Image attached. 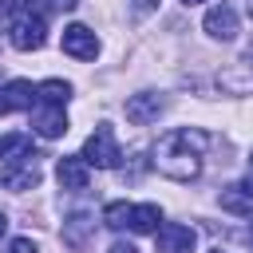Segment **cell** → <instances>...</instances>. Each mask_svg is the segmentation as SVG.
I'll use <instances>...</instances> for the list:
<instances>
[{
	"label": "cell",
	"instance_id": "1",
	"mask_svg": "<svg viewBox=\"0 0 253 253\" xmlns=\"http://www.w3.org/2000/svg\"><path fill=\"white\" fill-rule=\"evenodd\" d=\"M206 146H210L206 130L178 126V130H170V134L158 138V146H154V170L166 174L170 182H194V178H202Z\"/></svg>",
	"mask_w": 253,
	"mask_h": 253
},
{
	"label": "cell",
	"instance_id": "2",
	"mask_svg": "<svg viewBox=\"0 0 253 253\" xmlns=\"http://www.w3.org/2000/svg\"><path fill=\"white\" fill-rule=\"evenodd\" d=\"M87 166H99V170H115L119 162H123V146H119V138H115V130L107 126V123H99L91 134H87V142H83V154H79Z\"/></svg>",
	"mask_w": 253,
	"mask_h": 253
},
{
	"label": "cell",
	"instance_id": "3",
	"mask_svg": "<svg viewBox=\"0 0 253 253\" xmlns=\"http://www.w3.org/2000/svg\"><path fill=\"white\" fill-rule=\"evenodd\" d=\"M8 43L16 47V51H40L43 43H47V24L40 20V16H16L12 24H8Z\"/></svg>",
	"mask_w": 253,
	"mask_h": 253
},
{
	"label": "cell",
	"instance_id": "4",
	"mask_svg": "<svg viewBox=\"0 0 253 253\" xmlns=\"http://www.w3.org/2000/svg\"><path fill=\"white\" fill-rule=\"evenodd\" d=\"M40 178H43V170H40L36 154H28V158H16V162H4V170H0V182H4L8 190H16V194H24V190H36V186H40Z\"/></svg>",
	"mask_w": 253,
	"mask_h": 253
},
{
	"label": "cell",
	"instance_id": "5",
	"mask_svg": "<svg viewBox=\"0 0 253 253\" xmlns=\"http://www.w3.org/2000/svg\"><path fill=\"white\" fill-rule=\"evenodd\" d=\"M63 51L75 59H95L99 55V36L87 24H67L63 28Z\"/></svg>",
	"mask_w": 253,
	"mask_h": 253
},
{
	"label": "cell",
	"instance_id": "6",
	"mask_svg": "<svg viewBox=\"0 0 253 253\" xmlns=\"http://www.w3.org/2000/svg\"><path fill=\"white\" fill-rule=\"evenodd\" d=\"M154 233H158V253H194V245H198V233L178 221H166Z\"/></svg>",
	"mask_w": 253,
	"mask_h": 253
},
{
	"label": "cell",
	"instance_id": "7",
	"mask_svg": "<svg viewBox=\"0 0 253 253\" xmlns=\"http://www.w3.org/2000/svg\"><path fill=\"white\" fill-rule=\"evenodd\" d=\"M217 83H221L225 91H233V95H253V51H245L241 59H233V63L217 75Z\"/></svg>",
	"mask_w": 253,
	"mask_h": 253
},
{
	"label": "cell",
	"instance_id": "8",
	"mask_svg": "<svg viewBox=\"0 0 253 253\" xmlns=\"http://www.w3.org/2000/svg\"><path fill=\"white\" fill-rule=\"evenodd\" d=\"M202 28H206V36H210V40H221V43H229V40L237 36V12H233L229 4H213V8L206 12Z\"/></svg>",
	"mask_w": 253,
	"mask_h": 253
},
{
	"label": "cell",
	"instance_id": "9",
	"mask_svg": "<svg viewBox=\"0 0 253 253\" xmlns=\"http://www.w3.org/2000/svg\"><path fill=\"white\" fill-rule=\"evenodd\" d=\"M162 107H166L162 95H154V91H138V95L126 99V119H130L134 126H146V123H154V119L162 115Z\"/></svg>",
	"mask_w": 253,
	"mask_h": 253
},
{
	"label": "cell",
	"instance_id": "10",
	"mask_svg": "<svg viewBox=\"0 0 253 253\" xmlns=\"http://www.w3.org/2000/svg\"><path fill=\"white\" fill-rule=\"evenodd\" d=\"M55 178L63 190H87V178H91V166L79 158V154H63L55 162Z\"/></svg>",
	"mask_w": 253,
	"mask_h": 253
},
{
	"label": "cell",
	"instance_id": "11",
	"mask_svg": "<svg viewBox=\"0 0 253 253\" xmlns=\"http://www.w3.org/2000/svg\"><path fill=\"white\" fill-rule=\"evenodd\" d=\"M32 130L36 134H43V138H59V134H67V115H63V107H36L32 111Z\"/></svg>",
	"mask_w": 253,
	"mask_h": 253
},
{
	"label": "cell",
	"instance_id": "12",
	"mask_svg": "<svg viewBox=\"0 0 253 253\" xmlns=\"http://www.w3.org/2000/svg\"><path fill=\"white\" fill-rule=\"evenodd\" d=\"M36 87H32V79H12V83H4V107L8 111H32L36 107Z\"/></svg>",
	"mask_w": 253,
	"mask_h": 253
},
{
	"label": "cell",
	"instance_id": "13",
	"mask_svg": "<svg viewBox=\"0 0 253 253\" xmlns=\"http://www.w3.org/2000/svg\"><path fill=\"white\" fill-rule=\"evenodd\" d=\"M158 221H162V210L154 206V202H142V206H130V233H154L158 229Z\"/></svg>",
	"mask_w": 253,
	"mask_h": 253
},
{
	"label": "cell",
	"instance_id": "14",
	"mask_svg": "<svg viewBox=\"0 0 253 253\" xmlns=\"http://www.w3.org/2000/svg\"><path fill=\"white\" fill-rule=\"evenodd\" d=\"M217 202H221V210H229V213H241V217L253 213V198L245 194V186H225V190L217 194Z\"/></svg>",
	"mask_w": 253,
	"mask_h": 253
},
{
	"label": "cell",
	"instance_id": "15",
	"mask_svg": "<svg viewBox=\"0 0 253 253\" xmlns=\"http://www.w3.org/2000/svg\"><path fill=\"white\" fill-rule=\"evenodd\" d=\"M36 95H40L47 107H63V103L71 99V83H67V79H43V83H36Z\"/></svg>",
	"mask_w": 253,
	"mask_h": 253
},
{
	"label": "cell",
	"instance_id": "16",
	"mask_svg": "<svg viewBox=\"0 0 253 253\" xmlns=\"http://www.w3.org/2000/svg\"><path fill=\"white\" fill-rule=\"evenodd\" d=\"M28 154H32V138H28V134H8V138H0V158H4V162L28 158Z\"/></svg>",
	"mask_w": 253,
	"mask_h": 253
},
{
	"label": "cell",
	"instance_id": "17",
	"mask_svg": "<svg viewBox=\"0 0 253 253\" xmlns=\"http://www.w3.org/2000/svg\"><path fill=\"white\" fill-rule=\"evenodd\" d=\"M87 229H95V221H91L87 213H75V217L63 225V241H67V245H83V241H87Z\"/></svg>",
	"mask_w": 253,
	"mask_h": 253
},
{
	"label": "cell",
	"instance_id": "18",
	"mask_svg": "<svg viewBox=\"0 0 253 253\" xmlns=\"http://www.w3.org/2000/svg\"><path fill=\"white\" fill-rule=\"evenodd\" d=\"M103 225L126 229V225H130V202H111V206L103 210Z\"/></svg>",
	"mask_w": 253,
	"mask_h": 253
},
{
	"label": "cell",
	"instance_id": "19",
	"mask_svg": "<svg viewBox=\"0 0 253 253\" xmlns=\"http://www.w3.org/2000/svg\"><path fill=\"white\" fill-rule=\"evenodd\" d=\"M20 4H24V12H28V16H40V20L55 8V0H20Z\"/></svg>",
	"mask_w": 253,
	"mask_h": 253
},
{
	"label": "cell",
	"instance_id": "20",
	"mask_svg": "<svg viewBox=\"0 0 253 253\" xmlns=\"http://www.w3.org/2000/svg\"><path fill=\"white\" fill-rule=\"evenodd\" d=\"M4 253H40V249H36L32 237H12V241L4 245Z\"/></svg>",
	"mask_w": 253,
	"mask_h": 253
},
{
	"label": "cell",
	"instance_id": "21",
	"mask_svg": "<svg viewBox=\"0 0 253 253\" xmlns=\"http://www.w3.org/2000/svg\"><path fill=\"white\" fill-rule=\"evenodd\" d=\"M107 253H138V249H134V245H130V241H115V245H111V249H107Z\"/></svg>",
	"mask_w": 253,
	"mask_h": 253
},
{
	"label": "cell",
	"instance_id": "22",
	"mask_svg": "<svg viewBox=\"0 0 253 253\" xmlns=\"http://www.w3.org/2000/svg\"><path fill=\"white\" fill-rule=\"evenodd\" d=\"M241 186H245V194L253 198V158H249V170H245V182H241Z\"/></svg>",
	"mask_w": 253,
	"mask_h": 253
},
{
	"label": "cell",
	"instance_id": "23",
	"mask_svg": "<svg viewBox=\"0 0 253 253\" xmlns=\"http://www.w3.org/2000/svg\"><path fill=\"white\" fill-rule=\"evenodd\" d=\"M12 8H16V0H0V20H4V16H12Z\"/></svg>",
	"mask_w": 253,
	"mask_h": 253
},
{
	"label": "cell",
	"instance_id": "24",
	"mask_svg": "<svg viewBox=\"0 0 253 253\" xmlns=\"http://www.w3.org/2000/svg\"><path fill=\"white\" fill-rule=\"evenodd\" d=\"M154 4H158V0H138V12H150Z\"/></svg>",
	"mask_w": 253,
	"mask_h": 253
},
{
	"label": "cell",
	"instance_id": "25",
	"mask_svg": "<svg viewBox=\"0 0 253 253\" xmlns=\"http://www.w3.org/2000/svg\"><path fill=\"white\" fill-rule=\"evenodd\" d=\"M75 4H79V0H55V8H67V12H71Z\"/></svg>",
	"mask_w": 253,
	"mask_h": 253
},
{
	"label": "cell",
	"instance_id": "26",
	"mask_svg": "<svg viewBox=\"0 0 253 253\" xmlns=\"http://www.w3.org/2000/svg\"><path fill=\"white\" fill-rule=\"evenodd\" d=\"M0 115H8V107H4V87H0Z\"/></svg>",
	"mask_w": 253,
	"mask_h": 253
},
{
	"label": "cell",
	"instance_id": "27",
	"mask_svg": "<svg viewBox=\"0 0 253 253\" xmlns=\"http://www.w3.org/2000/svg\"><path fill=\"white\" fill-rule=\"evenodd\" d=\"M4 229H8V217H4V213H0V237H4Z\"/></svg>",
	"mask_w": 253,
	"mask_h": 253
},
{
	"label": "cell",
	"instance_id": "28",
	"mask_svg": "<svg viewBox=\"0 0 253 253\" xmlns=\"http://www.w3.org/2000/svg\"><path fill=\"white\" fill-rule=\"evenodd\" d=\"M245 8H249V16H253V0H245Z\"/></svg>",
	"mask_w": 253,
	"mask_h": 253
},
{
	"label": "cell",
	"instance_id": "29",
	"mask_svg": "<svg viewBox=\"0 0 253 253\" xmlns=\"http://www.w3.org/2000/svg\"><path fill=\"white\" fill-rule=\"evenodd\" d=\"M182 4H202V0H182Z\"/></svg>",
	"mask_w": 253,
	"mask_h": 253
},
{
	"label": "cell",
	"instance_id": "30",
	"mask_svg": "<svg viewBox=\"0 0 253 253\" xmlns=\"http://www.w3.org/2000/svg\"><path fill=\"white\" fill-rule=\"evenodd\" d=\"M213 253H221V249H213Z\"/></svg>",
	"mask_w": 253,
	"mask_h": 253
}]
</instances>
